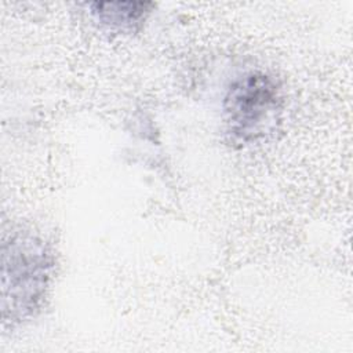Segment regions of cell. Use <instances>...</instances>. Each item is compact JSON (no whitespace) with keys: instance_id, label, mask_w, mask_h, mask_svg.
<instances>
[{"instance_id":"1","label":"cell","mask_w":353,"mask_h":353,"mask_svg":"<svg viewBox=\"0 0 353 353\" xmlns=\"http://www.w3.org/2000/svg\"><path fill=\"white\" fill-rule=\"evenodd\" d=\"M52 270L43 240L15 233L3 243V317L22 320L39 309Z\"/></svg>"},{"instance_id":"3","label":"cell","mask_w":353,"mask_h":353,"mask_svg":"<svg viewBox=\"0 0 353 353\" xmlns=\"http://www.w3.org/2000/svg\"><path fill=\"white\" fill-rule=\"evenodd\" d=\"M90 7L95 19L108 28L132 30L146 19L153 4L143 1H110L91 3Z\"/></svg>"},{"instance_id":"2","label":"cell","mask_w":353,"mask_h":353,"mask_svg":"<svg viewBox=\"0 0 353 353\" xmlns=\"http://www.w3.org/2000/svg\"><path fill=\"white\" fill-rule=\"evenodd\" d=\"M280 105L274 79L262 72L241 74L228 88L223 102L228 132L236 142H252L274 121Z\"/></svg>"}]
</instances>
